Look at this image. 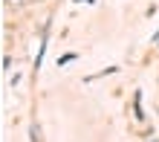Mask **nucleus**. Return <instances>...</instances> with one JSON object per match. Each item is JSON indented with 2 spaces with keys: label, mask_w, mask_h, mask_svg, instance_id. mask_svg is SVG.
Segmentation results:
<instances>
[{
  "label": "nucleus",
  "mask_w": 159,
  "mask_h": 142,
  "mask_svg": "<svg viewBox=\"0 0 159 142\" xmlns=\"http://www.w3.org/2000/svg\"><path fill=\"white\" fill-rule=\"evenodd\" d=\"M29 139H32V142H43V136H41V125H38V122L29 128Z\"/></svg>",
  "instance_id": "obj_1"
},
{
  "label": "nucleus",
  "mask_w": 159,
  "mask_h": 142,
  "mask_svg": "<svg viewBox=\"0 0 159 142\" xmlns=\"http://www.w3.org/2000/svg\"><path fill=\"white\" fill-rule=\"evenodd\" d=\"M6 3H9V6H20L23 0H6Z\"/></svg>",
  "instance_id": "obj_2"
},
{
  "label": "nucleus",
  "mask_w": 159,
  "mask_h": 142,
  "mask_svg": "<svg viewBox=\"0 0 159 142\" xmlns=\"http://www.w3.org/2000/svg\"><path fill=\"white\" fill-rule=\"evenodd\" d=\"M148 142H159V139H148Z\"/></svg>",
  "instance_id": "obj_3"
}]
</instances>
